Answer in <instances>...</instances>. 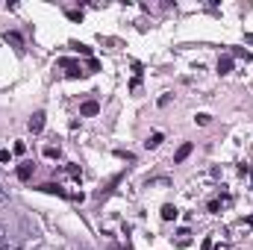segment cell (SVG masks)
I'll use <instances>...</instances> for the list:
<instances>
[{"label":"cell","instance_id":"9a60e30c","mask_svg":"<svg viewBox=\"0 0 253 250\" xmlns=\"http://www.w3.org/2000/svg\"><path fill=\"white\" fill-rule=\"evenodd\" d=\"M3 239H6V230H3V224H0V245H3Z\"/></svg>","mask_w":253,"mask_h":250},{"label":"cell","instance_id":"8fae6325","mask_svg":"<svg viewBox=\"0 0 253 250\" xmlns=\"http://www.w3.org/2000/svg\"><path fill=\"white\" fill-rule=\"evenodd\" d=\"M44 156H47V159L59 156V144H47V147H44Z\"/></svg>","mask_w":253,"mask_h":250},{"label":"cell","instance_id":"ba28073f","mask_svg":"<svg viewBox=\"0 0 253 250\" xmlns=\"http://www.w3.org/2000/svg\"><path fill=\"white\" fill-rule=\"evenodd\" d=\"M3 39H6V42H9V44H15V47H18V50H21V47H24V42H21V36H18V33H6V36H3Z\"/></svg>","mask_w":253,"mask_h":250},{"label":"cell","instance_id":"5bb4252c","mask_svg":"<svg viewBox=\"0 0 253 250\" xmlns=\"http://www.w3.org/2000/svg\"><path fill=\"white\" fill-rule=\"evenodd\" d=\"M12 156H9V150H0V162H9Z\"/></svg>","mask_w":253,"mask_h":250},{"label":"cell","instance_id":"7a4b0ae2","mask_svg":"<svg viewBox=\"0 0 253 250\" xmlns=\"http://www.w3.org/2000/svg\"><path fill=\"white\" fill-rule=\"evenodd\" d=\"M59 68H65V71H68V77H80V74H83L80 62H71V59H59Z\"/></svg>","mask_w":253,"mask_h":250},{"label":"cell","instance_id":"e0dca14e","mask_svg":"<svg viewBox=\"0 0 253 250\" xmlns=\"http://www.w3.org/2000/svg\"><path fill=\"white\" fill-rule=\"evenodd\" d=\"M0 250H9V248H6V245H0Z\"/></svg>","mask_w":253,"mask_h":250},{"label":"cell","instance_id":"8992f818","mask_svg":"<svg viewBox=\"0 0 253 250\" xmlns=\"http://www.w3.org/2000/svg\"><path fill=\"white\" fill-rule=\"evenodd\" d=\"M177 215H180V212H177V206H171V203H165V206H162V218H165V221H174Z\"/></svg>","mask_w":253,"mask_h":250},{"label":"cell","instance_id":"3957f363","mask_svg":"<svg viewBox=\"0 0 253 250\" xmlns=\"http://www.w3.org/2000/svg\"><path fill=\"white\" fill-rule=\"evenodd\" d=\"M44 129V112H33L30 118V132H42Z\"/></svg>","mask_w":253,"mask_h":250},{"label":"cell","instance_id":"6da1fadb","mask_svg":"<svg viewBox=\"0 0 253 250\" xmlns=\"http://www.w3.org/2000/svg\"><path fill=\"white\" fill-rule=\"evenodd\" d=\"M251 230H253V218H242V221H236V224L230 227L233 236H245V233H251Z\"/></svg>","mask_w":253,"mask_h":250},{"label":"cell","instance_id":"4fadbf2b","mask_svg":"<svg viewBox=\"0 0 253 250\" xmlns=\"http://www.w3.org/2000/svg\"><path fill=\"white\" fill-rule=\"evenodd\" d=\"M209 118H212V115H206V112H200V115H197L194 121H197V124H200V126H206V124H209Z\"/></svg>","mask_w":253,"mask_h":250},{"label":"cell","instance_id":"5b68a950","mask_svg":"<svg viewBox=\"0 0 253 250\" xmlns=\"http://www.w3.org/2000/svg\"><path fill=\"white\" fill-rule=\"evenodd\" d=\"M174 245H177V248H189V245H191V233H189V230H180V233H177V239H174Z\"/></svg>","mask_w":253,"mask_h":250},{"label":"cell","instance_id":"277c9868","mask_svg":"<svg viewBox=\"0 0 253 250\" xmlns=\"http://www.w3.org/2000/svg\"><path fill=\"white\" fill-rule=\"evenodd\" d=\"M97 112H100L97 100H85V103L80 106V115H85V118H91V115H97Z\"/></svg>","mask_w":253,"mask_h":250},{"label":"cell","instance_id":"30bf717a","mask_svg":"<svg viewBox=\"0 0 253 250\" xmlns=\"http://www.w3.org/2000/svg\"><path fill=\"white\" fill-rule=\"evenodd\" d=\"M144 144H147V147H159V144H162V132H153Z\"/></svg>","mask_w":253,"mask_h":250},{"label":"cell","instance_id":"9c48e42d","mask_svg":"<svg viewBox=\"0 0 253 250\" xmlns=\"http://www.w3.org/2000/svg\"><path fill=\"white\" fill-rule=\"evenodd\" d=\"M189 153H191V144H183V147L177 150V156H174V162H183V159H186Z\"/></svg>","mask_w":253,"mask_h":250},{"label":"cell","instance_id":"2e32d148","mask_svg":"<svg viewBox=\"0 0 253 250\" xmlns=\"http://www.w3.org/2000/svg\"><path fill=\"white\" fill-rule=\"evenodd\" d=\"M0 203H6V191H3V186H0Z\"/></svg>","mask_w":253,"mask_h":250},{"label":"cell","instance_id":"52a82bcc","mask_svg":"<svg viewBox=\"0 0 253 250\" xmlns=\"http://www.w3.org/2000/svg\"><path fill=\"white\" fill-rule=\"evenodd\" d=\"M30 177H33V165H30V162H24V165L18 168V180H30Z\"/></svg>","mask_w":253,"mask_h":250},{"label":"cell","instance_id":"7c38bea8","mask_svg":"<svg viewBox=\"0 0 253 250\" xmlns=\"http://www.w3.org/2000/svg\"><path fill=\"white\" fill-rule=\"evenodd\" d=\"M230 68H233L230 59H221V62H218V71H221V74H230Z\"/></svg>","mask_w":253,"mask_h":250}]
</instances>
